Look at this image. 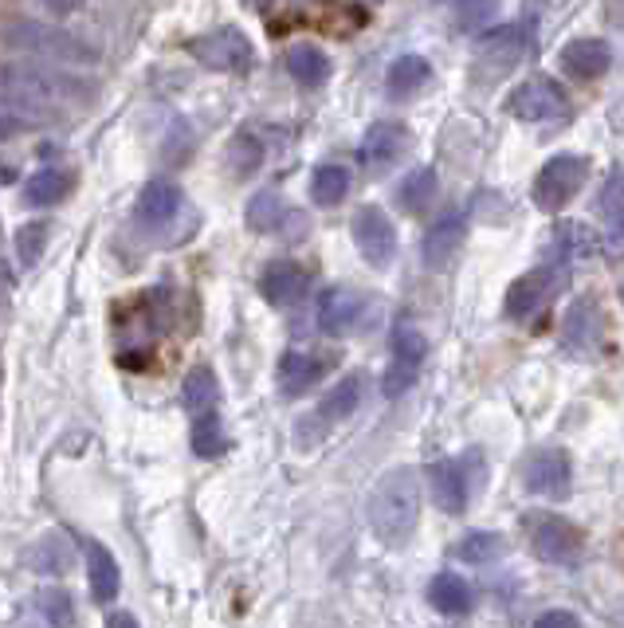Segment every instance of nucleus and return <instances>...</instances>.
I'll list each match as a JSON object with an SVG mask.
<instances>
[{
    "mask_svg": "<svg viewBox=\"0 0 624 628\" xmlns=\"http://www.w3.org/2000/svg\"><path fill=\"white\" fill-rule=\"evenodd\" d=\"M429 483H432V499H436L440 511H447V515H464L467 511V476H464V468H460V460L432 464Z\"/></svg>",
    "mask_w": 624,
    "mask_h": 628,
    "instance_id": "obj_20",
    "label": "nucleus"
},
{
    "mask_svg": "<svg viewBox=\"0 0 624 628\" xmlns=\"http://www.w3.org/2000/svg\"><path fill=\"white\" fill-rule=\"evenodd\" d=\"M310 275L307 267H298L295 260H275L263 267L260 275V295L271 307H295V302L307 299Z\"/></svg>",
    "mask_w": 624,
    "mask_h": 628,
    "instance_id": "obj_14",
    "label": "nucleus"
},
{
    "mask_svg": "<svg viewBox=\"0 0 624 628\" xmlns=\"http://www.w3.org/2000/svg\"><path fill=\"white\" fill-rule=\"evenodd\" d=\"M193 56L208 67V71H228V76H243L256 67V47L240 28H216L193 44Z\"/></svg>",
    "mask_w": 624,
    "mask_h": 628,
    "instance_id": "obj_8",
    "label": "nucleus"
},
{
    "mask_svg": "<svg viewBox=\"0 0 624 628\" xmlns=\"http://www.w3.org/2000/svg\"><path fill=\"white\" fill-rule=\"evenodd\" d=\"M106 625H111V628H122V625H138V620H134L131 613H111V617H106Z\"/></svg>",
    "mask_w": 624,
    "mask_h": 628,
    "instance_id": "obj_42",
    "label": "nucleus"
},
{
    "mask_svg": "<svg viewBox=\"0 0 624 628\" xmlns=\"http://www.w3.org/2000/svg\"><path fill=\"white\" fill-rule=\"evenodd\" d=\"M327 369H330V362H322V357L303 354V350H287V354L280 357V393L303 397Z\"/></svg>",
    "mask_w": 624,
    "mask_h": 628,
    "instance_id": "obj_21",
    "label": "nucleus"
},
{
    "mask_svg": "<svg viewBox=\"0 0 624 628\" xmlns=\"http://www.w3.org/2000/svg\"><path fill=\"white\" fill-rule=\"evenodd\" d=\"M464 236H467V216L464 213H447L444 220H436V225L429 228V236H424V244H420L424 267H429V272H440V267L460 252Z\"/></svg>",
    "mask_w": 624,
    "mask_h": 628,
    "instance_id": "obj_17",
    "label": "nucleus"
},
{
    "mask_svg": "<svg viewBox=\"0 0 624 628\" xmlns=\"http://www.w3.org/2000/svg\"><path fill=\"white\" fill-rule=\"evenodd\" d=\"M181 205H185V197H181V189L173 185V181H149L146 189H141L138 197V220L146 228H166L173 216L181 213Z\"/></svg>",
    "mask_w": 624,
    "mask_h": 628,
    "instance_id": "obj_18",
    "label": "nucleus"
},
{
    "mask_svg": "<svg viewBox=\"0 0 624 628\" xmlns=\"http://www.w3.org/2000/svg\"><path fill=\"white\" fill-rule=\"evenodd\" d=\"M586 178H589L586 158H578V153H558V158H551L538 169L531 201L542 208V213H561V208L581 193Z\"/></svg>",
    "mask_w": 624,
    "mask_h": 628,
    "instance_id": "obj_6",
    "label": "nucleus"
},
{
    "mask_svg": "<svg viewBox=\"0 0 624 628\" xmlns=\"http://www.w3.org/2000/svg\"><path fill=\"white\" fill-rule=\"evenodd\" d=\"M424 357H429V342H424V334L412 330V327H397L393 346H389V366H385V374H382V393L401 397L405 389L417 381Z\"/></svg>",
    "mask_w": 624,
    "mask_h": 628,
    "instance_id": "obj_9",
    "label": "nucleus"
},
{
    "mask_svg": "<svg viewBox=\"0 0 624 628\" xmlns=\"http://www.w3.org/2000/svg\"><path fill=\"white\" fill-rule=\"evenodd\" d=\"M47 12H56V16H71V12L83 9V0H39Z\"/></svg>",
    "mask_w": 624,
    "mask_h": 628,
    "instance_id": "obj_40",
    "label": "nucleus"
},
{
    "mask_svg": "<svg viewBox=\"0 0 624 628\" xmlns=\"http://www.w3.org/2000/svg\"><path fill=\"white\" fill-rule=\"evenodd\" d=\"M593 236H589L586 225H578V220H569V225H558V232H554V260H566L569 255H586L593 252Z\"/></svg>",
    "mask_w": 624,
    "mask_h": 628,
    "instance_id": "obj_35",
    "label": "nucleus"
},
{
    "mask_svg": "<svg viewBox=\"0 0 624 628\" xmlns=\"http://www.w3.org/2000/svg\"><path fill=\"white\" fill-rule=\"evenodd\" d=\"M597 216H601V232L609 236V244L621 248L624 244V173L613 169L609 181L601 185V197H597Z\"/></svg>",
    "mask_w": 624,
    "mask_h": 628,
    "instance_id": "obj_24",
    "label": "nucleus"
},
{
    "mask_svg": "<svg viewBox=\"0 0 624 628\" xmlns=\"http://www.w3.org/2000/svg\"><path fill=\"white\" fill-rule=\"evenodd\" d=\"M436 193H440V185H436V169H429V165H420V169H412L409 178L401 181V189H397V205L405 208V213H412V216H420L424 208L436 201Z\"/></svg>",
    "mask_w": 624,
    "mask_h": 628,
    "instance_id": "obj_28",
    "label": "nucleus"
},
{
    "mask_svg": "<svg viewBox=\"0 0 624 628\" xmlns=\"http://www.w3.org/2000/svg\"><path fill=\"white\" fill-rule=\"evenodd\" d=\"M20 130H24V123H20V118H9V114H0V141L16 138Z\"/></svg>",
    "mask_w": 624,
    "mask_h": 628,
    "instance_id": "obj_41",
    "label": "nucleus"
},
{
    "mask_svg": "<svg viewBox=\"0 0 624 628\" xmlns=\"http://www.w3.org/2000/svg\"><path fill=\"white\" fill-rule=\"evenodd\" d=\"M94 87L71 76L67 67L0 64V106H44V103H87Z\"/></svg>",
    "mask_w": 624,
    "mask_h": 628,
    "instance_id": "obj_1",
    "label": "nucleus"
},
{
    "mask_svg": "<svg viewBox=\"0 0 624 628\" xmlns=\"http://www.w3.org/2000/svg\"><path fill=\"white\" fill-rule=\"evenodd\" d=\"M315 319L322 334L330 338L350 334L358 327V319H362V295L350 292V287H327V292L318 295Z\"/></svg>",
    "mask_w": 624,
    "mask_h": 628,
    "instance_id": "obj_15",
    "label": "nucleus"
},
{
    "mask_svg": "<svg viewBox=\"0 0 624 628\" xmlns=\"http://www.w3.org/2000/svg\"><path fill=\"white\" fill-rule=\"evenodd\" d=\"M354 244L370 267H389L397 255V228L377 205H365L354 213Z\"/></svg>",
    "mask_w": 624,
    "mask_h": 628,
    "instance_id": "obj_12",
    "label": "nucleus"
},
{
    "mask_svg": "<svg viewBox=\"0 0 624 628\" xmlns=\"http://www.w3.org/2000/svg\"><path fill=\"white\" fill-rule=\"evenodd\" d=\"M345 189H350L345 165H318L315 178H310V197H315L322 208H334L338 201L345 197Z\"/></svg>",
    "mask_w": 624,
    "mask_h": 628,
    "instance_id": "obj_34",
    "label": "nucleus"
},
{
    "mask_svg": "<svg viewBox=\"0 0 624 628\" xmlns=\"http://www.w3.org/2000/svg\"><path fill=\"white\" fill-rule=\"evenodd\" d=\"M47 248V220H32L16 232V260L20 267H36Z\"/></svg>",
    "mask_w": 624,
    "mask_h": 628,
    "instance_id": "obj_37",
    "label": "nucleus"
},
{
    "mask_svg": "<svg viewBox=\"0 0 624 628\" xmlns=\"http://www.w3.org/2000/svg\"><path fill=\"white\" fill-rule=\"evenodd\" d=\"M569 479H574V468L561 448H538L522 460V488L538 499H566Z\"/></svg>",
    "mask_w": 624,
    "mask_h": 628,
    "instance_id": "obj_11",
    "label": "nucleus"
},
{
    "mask_svg": "<svg viewBox=\"0 0 624 628\" xmlns=\"http://www.w3.org/2000/svg\"><path fill=\"white\" fill-rule=\"evenodd\" d=\"M67 189H71V178L59 173V169H39L24 181V201L36 208H47V205H59L67 197Z\"/></svg>",
    "mask_w": 624,
    "mask_h": 628,
    "instance_id": "obj_30",
    "label": "nucleus"
},
{
    "mask_svg": "<svg viewBox=\"0 0 624 628\" xmlns=\"http://www.w3.org/2000/svg\"><path fill=\"white\" fill-rule=\"evenodd\" d=\"M507 111L522 123H554V118H566L569 114V99L566 87L551 76H531L526 83H519L507 94Z\"/></svg>",
    "mask_w": 624,
    "mask_h": 628,
    "instance_id": "obj_7",
    "label": "nucleus"
},
{
    "mask_svg": "<svg viewBox=\"0 0 624 628\" xmlns=\"http://www.w3.org/2000/svg\"><path fill=\"white\" fill-rule=\"evenodd\" d=\"M522 47H526V36H522L519 24L487 32L484 44H479V64H476V67H484V83H491V79H499L503 71H511V67L519 64Z\"/></svg>",
    "mask_w": 624,
    "mask_h": 628,
    "instance_id": "obj_16",
    "label": "nucleus"
},
{
    "mask_svg": "<svg viewBox=\"0 0 624 628\" xmlns=\"http://www.w3.org/2000/svg\"><path fill=\"white\" fill-rule=\"evenodd\" d=\"M601 319L605 315H601L597 299H589V295L569 302L566 327H561V350L569 357H581V362L597 357V350H601Z\"/></svg>",
    "mask_w": 624,
    "mask_h": 628,
    "instance_id": "obj_13",
    "label": "nucleus"
},
{
    "mask_svg": "<svg viewBox=\"0 0 624 628\" xmlns=\"http://www.w3.org/2000/svg\"><path fill=\"white\" fill-rule=\"evenodd\" d=\"M574 625H578V613L569 609H551L538 617V628H574Z\"/></svg>",
    "mask_w": 624,
    "mask_h": 628,
    "instance_id": "obj_39",
    "label": "nucleus"
},
{
    "mask_svg": "<svg viewBox=\"0 0 624 628\" xmlns=\"http://www.w3.org/2000/svg\"><path fill=\"white\" fill-rule=\"evenodd\" d=\"M287 76L298 87H322L330 79V59L322 47L315 44H295L287 52Z\"/></svg>",
    "mask_w": 624,
    "mask_h": 628,
    "instance_id": "obj_27",
    "label": "nucleus"
},
{
    "mask_svg": "<svg viewBox=\"0 0 624 628\" xmlns=\"http://www.w3.org/2000/svg\"><path fill=\"white\" fill-rule=\"evenodd\" d=\"M613 64V52H609L605 39H574V44L561 47V67H566L574 79H601Z\"/></svg>",
    "mask_w": 624,
    "mask_h": 628,
    "instance_id": "obj_19",
    "label": "nucleus"
},
{
    "mask_svg": "<svg viewBox=\"0 0 624 628\" xmlns=\"http://www.w3.org/2000/svg\"><path fill=\"white\" fill-rule=\"evenodd\" d=\"M621 299H624V287H621Z\"/></svg>",
    "mask_w": 624,
    "mask_h": 628,
    "instance_id": "obj_43",
    "label": "nucleus"
},
{
    "mask_svg": "<svg viewBox=\"0 0 624 628\" xmlns=\"http://www.w3.org/2000/svg\"><path fill=\"white\" fill-rule=\"evenodd\" d=\"M566 283H569V263L566 260H554V263H546V267H534V272L519 275L503 295V315L514 322L534 319V315H538V310L546 307L561 287H566Z\"/></svg>",
    "mask_w": 624,
    "mask_h": 628,
    "instance_id": "obj_5",
    "label": "nucleus"
},
{
    "mask_svg": "<svg viewBox=\"0 0 624 628\" xmlns=\"http://www.w3.org/2000/svg\"><path fill=\"white\" fill-rule=\"evenodd\" d=\"M189 441H193V452L201 460H213V456H220V452L228 448L216 409H205V413L193 416V436H189Z\"/></svg>",
    "mask_w": 624,
    "mask_h": 628,
    "instance_id": "obj_32",
    "label": "nucleus"
},
{
    "mask_svg": "<svg viewBox=\"0 0 624 628\" xmlns=\"http://www.w3.org/2000/svg\"><path fill=\"white\" fill-rule=\"evenodd\" d=\"M358 401H362V374H350L345 381H338L334 389H330V393L322 397V404L315 409L318 436H322V429H330V424L345 421V416L354 413Z\"/></svg>",
    "mask_w": 624,
    "mask_h": 628,
    "instance_id": "obj_23",
    "label": "nucleus"
},
{
    "mask_svg": "<svg viewBox=\"0 0 624 628\" xmlns=\"http://www.w3.org/2000/svg\"><path fill=\"white\" fill-rule=\"evenodd\" d=\"M409 146H412V134L405 123H377L365 130L362 146H358V161H362V169L370 178H385V173L409 153Z\"/></svg>",
    "mask_w": 624,
    "mask_h": 628,
    "instance_id": "obj_10",
    "label": "nucleus"
},
{
    "mask_svg": "<svg viewBox=\"0 0 624 628\" xmlns=\"http://www.w3.org/2000/svg\"><path fill=\"white\" fill-rule=\"evenodd\" d=\"M216 374L213 369H205V366H196V369H189V377H185V385H181V401H185V409L189 413H205V409H216Z\"/></svg>",
    "mask_w": 624,
    "mask_h": 628,
    "instance_id": "obj_31",
    "label": "nucleus"
},
{
    "mask_svg": "<svg viewBox=\"0 0 624 628\" xmlns=\"http://www.w3.org/2000/svg\"><path fill=\"white\" fill-rule=\"evenodd\" d=\"M526 526V538H531L534 558L551 566H578L586 558V535L581 526H574L569 518L551 515V511H534V515L522 518Z\"/></svg>",
    "mask_w": 624,
    "mask_h": 628,
    "instance_id": "obj_4",
    "label": "nucleus"
},
{
    "mask_svg": "<svg viewBox=\"0 0 624 628\" xmlns=\"http://www.w3.org/2000/svg\"><path fill=\"white\" fill-rule=\"evenodd\" d=\"M4 44L59 67H87L99 59L94 44H87L83 36H75L67 28H56V24H44V20H12L4 28Z\"/></svg>",
    "mask_w": 624,
    "mask_h": 628,
    "instance_id": "obj_3",
    "label": "nucleus"
},
{
    "mask_svg": "<svg viewBox=\"0 0 624 628\" xmlns=\"http://www.w3.org/2000/svg\"><path fill=\"white\" fill-rule=\"evenodd\" d=\"M429 76L432 67L424 56H397L385 71V91H389V99H412L420 87L429 83Z\"/></svg>",
    "mask_w": 624,
    "mask_h": 628,
    "instance_id": "obj_26",
    "label": "nucleus"
},
{
    "mask_svg": "<svg viewBox=\"0 0 624 628\" xmlns=\"http://www.w3.org/2000/svg\"><path fill=\"white\" fill-rule=\"evenodd\" d=\"M370 526L373 535L382 538L385 546H405L417 530L420 518V483L412 468H393L385 471L370 491Z\"/></svg>",
    "mask_w": 624,
    "mask_h": 628,
    "instance_id": "obj_2",
    "label": "nucleus"
},
{
    "mask_svg": "<svg viewBox=\"0 0 624 628\" xmlns=\"http://www.w3.org/2000/svg\"><path fill=\"white\" fill-rule=\"evenodd\" d=\"M283 220H287V208H283V197L275 189H263L248 201V228H256V232H275Z\"/></svg>",
    "mask_w": 624,
    "mask_h": 628,
    "instance_id": "obj_33",
    "label": "nucleus"
},
{
    "mask_svg": "<svg viewBox=\"0 0 624 628\" xmlns=\"http://www.w3.org/2000/svg\"><path fill=\"white\" fill-rule=\"evenodd\" d=\"M429 601H432V609L447 613V617H464V613L472 609L476 593H472V585H467L460 573L444 570L429 582Z\"/></svg>",
    "mask_w": 624,
    "mask_h": 628,
    "instance_id": "obj_25",
    "label": "nucleus"
},
{
    "mask_svg": "<svg viewBox=\"0 0 624 628\" xmlns=\"http://www.w3.org/2000/svg\"><path fill=\"white\" fill-rule=\"evenodd\" d=\"M263 161V146L252 138V134H236L232 146H228V169H232V178H248L256 173Z\"/></svg>",
    "mask_w": 624,
    "mask_h": 628,
    "instance_id": "obj_36",
    "label": "nucleus"
},
{
    "mask_svg": "<svg viewBox=\"0 0 624 628\" xmlns=\"http://www.w3.org/2000/svg\"><path fill=\"white\" fill-rule=\"evenodd\" d=\"M39 609L52 625H71L75 620V609H71V597L64 590H44L39 593Z\"/></svg>",
    "mask_w": 624,
    "mask_h": 628,
    "instance_id": "obj_38",
    "label": "nucleus"
},
{
    "mask_svg": "<svg viewBox=\"0 0 624 628\" xmlns=\"http://www.w3.org/2000/svg\"><path fill=\"white\" fill-rule=\"evenodd\" d=\"M507 553V538L499 530H472L456 543V558L460 562L484 566V562H499Z\"/></svg>",
    "mask_w": 624,
    "mask_h": 628,
    "instance_id": "obj_29",
    "label": "nucleus"
},
{
    "mask_svg": "<svg viewBox=\"0 0 624 628\" xmlns=\"http://www.w3.org/2000/svg\"><path fill=\"white\" fill-rule=\"evenodd\" d=\"M87 585H91V597L99 601V605H111V601L118 597V585H122L118 562H114V553L99 543L87 546Z\"/></svg>",
    "mask_w": 624,
    "mask_h": 628,
    "instance_id": "obj_22",
    "label": "nucleus"
}]
</instances>
